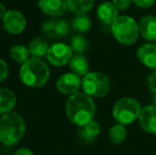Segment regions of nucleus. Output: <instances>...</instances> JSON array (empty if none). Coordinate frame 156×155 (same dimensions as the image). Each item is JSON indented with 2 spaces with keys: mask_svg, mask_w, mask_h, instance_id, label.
I'll use <instances>...</instances> for the list:
<instances>
[{
  "mask_svg": "<svg viewBox=\"0 0 156 155\" xmlns=\"http://www.w3.org/2000/svg\"><path fill=\"white\" fill-rule=\"evenodd\" d=\"M96 105L91 97L85 93H74L66 102V114L70 122L82 126L94 119Z\"/></svg>",
  "mask_w": 156,
  "mask_h": 155,
  "instance_id": "obj_1",
  "label": "nucleus"
},
{
  "mask_svg": "<svg viewBox=\"0 0 156 155\" xmlns=\"http://www.w3.org/2000/svg\"><path fill=\"white\" fill-rule=\"evenodd\" d=\"M26 133V122L23 118L15 112L3 114L0 118V143L13 146L23 137Z\"/></svg>",
  "mask_w": 156,
  "mask_h": 155,
  "instance_id": "obj_2",
  "label": "nucleus"
},
{
  "mask_svg": "<svg viewBox=\"0 0 156 155\" xmlns=\"http://www.w3.org/2000/svg\"><path fill=\"white\" fill-rule=\"evenodd\" d=\"M19 77L25 85L37 88L47 83L50 77V70L48 65L39 58H31L21 65Z\"/></svg>",
  "mask_w": 156,
  "mask_h": 155,
  "instance_id": "obj_3",
  "label": "nucleus"
},
{
  "mask_svg": "<svg viewBox=\"0 0 156 155\" xmlns=\"http://www.w3.org/2000/svg\"><path fill=\"white\" fill-rule=\"evenodd\" d=\"M114 36L120 44L132 45L138 37V25L135 19L129 16H120L112 25Z\"/></svg>",
  "mask_w": 156,
  "mask_h": 155,
  "instance_id": "obj_4",
  "label": "nucleus"
},
{
  "mask_svg": "<svg viewBox=\"0 0 156 155\" xmlns=\"http://www.w3.org/2000/svg\"><path fill=\"white\" fill-rule=\"evenodd\" d=\"M141 113V107L137 100L133 98H122L116 102L113 110L114 118L120 124H129L134 122Z\"/></svg>",
  "mask_w": 156,
  "mask_h": 155,
  "instance_id": "obj_5",
  "label": "nucleus"
},
{
  "mask_svg": "<svg viewBox=\"0 0 156 155\" xmlns=\"http://www.w3.org/2000/svg\"><path fill=\"white\" fill-rule=\"evenodd\" d=\"M84 93L91 98H102L109 90V80L101 72H88L82 81Z\"/></svg>",
  "mask_w": 156,
  "mask_h": 155,
  "instance_id": "obj_6",
  "label": "nucleus"
},
{
  "mask_svg": "<svg viewBox=\"0 0 156 155\" xmlns=\"http://www.w3.org/2000/svg\"><path fill=\"white\" fill-rule=\"evenodd\" d=\"M71 47L64 43H56L50 46L47 52V60L53 66H64L72 58Z\"/></svg>",
  "mask_w": 156,
  "mask_h": 155,
  "instance_id": "obj_7",
  "label": "nucleus"
},
{
  "mask_svg": "<svg viewBox=\"0 0 156 155\" xmlns=\"http://www.w3.org/2000/svg\"><path fill=\"white\" fill-rule=\"evenodd\" d=\"M2 23L4 30L11 34H20L27 25L25 16L16 10L8 11L2 18Z\"/></svg>",
  "mask_w": 156,
  "mask_h": 155,
  "instance_id": "obj_8",
  "label": "nucleus"
},
{
  "mask_svg": "<svg viewBox=\"0 0 156 155\" xmlns=\"http://www.w3.org/2000/svg\"><path fill=\"white\" fill-rule=\"evenodd\" d=\"M43 33L52 39L63 38L69 33V25L67 21L62 19L48 20L43 26Z\"/></svg>",
  "mask_w": 156,
  "mask_h": 155,
  "instance_id": "obj_9",
  "label": "nucleus"
},
{
  "mask_svg": "<svg viewBox=\"0 0 156 155\" xmlns=\"http://www.w3.org/2000/svg\"><path fill=\"white\" fill-rule=\"evenodd\" d=\"M81 86V79L76 73H65L56 81V88L60 93L71 95L78 91Z\"/></svg>",
  "mask_w": 156,
  "mask_h": 155,
  "instance_id": "obj_10",
  "label": "nucleus"
},
{
  "mask_svg": "<svg viewBox=\"0 0 156 155\" xmlns=\"http://www.w3.org/2000/svg\"><path fill=\"white\" fill-rule=\"evenodd\" d=\"M38 5L48 16H61L68 9V0H39Z\"/></svg>",
  "mask_w": 156,
  "mask_h": 155,
  "instance_id": "obj_11",
  "label": "nucleus"
},
{
  "mask_svg": "<svg viewBox=\"0 0 156 155\" xmlns=\"http://www.w3.org/2000/svg\"><path fill=\"white\" fill-rule=\"evenodd\" d=\"M139 123L142 130L151 134H156V105H149L141 110Z\"/></svg>",
  "mask_w": 156,
  "mask_h": 155,
  "instance_id": "obj_12",
  "label": "nucleus"
},
{
  "mask_svg": "<svg viewBox=\"0 0 156 155\" xmlns=\"http://www.w3.org/2000/svg\"><path fill=\"white\" fill-rule=\"evenodd\" d=\"M138 29L144 38L154 41L156 39V17L153 15L144 16L140 19Z\"/></svg>",
  "mask_w": 156,
  "mask_h": 155,
  "instance_id": "obj_13",
  "label": "nucleus"
},
{
  "mask_svg": "<svg viewBox=\"0 0 156 155\" xmlns=\"http://www.w3.org/2000/svg\"><path fill=\"white\" fill-rule=\"evenodd\" d=\"M137 56L147 67L156 68V45L146 44L137 50Z\"/></svg>",
  "mask_w": 156,
  "mask_h": 155,
  "instance_id": "obj_14",
  "label": "nucleus"
},
{
  "mask_svg": "<svg viewBox=\"0 0 156 155\" xmlns=\"http://www.w3.org/2000/svg\"><path fill=\"white\" fill-rule=\"evenodd\" d=\"M97 15L103 23L109 25L118 18V9L112 2H103L99 5Z\"/></svg>",
  "mask_w": 156,
  "mask_h": 155,
  "instance_id": "obj_15",
  "label": "nucleus"
},
{
  "mask_svg": "<svg viewBox=\"0 0 156 155\" xmlns=\"http://www.w3.org/2000/svg\"><path fill=\"white\" fill-rule=\"evenodd\" d=\"M16 106V97L12 90L0 87V114L10 113Z\"/></svg>",
  "mask_w": 156,
  "mask_h": 155,
  "instance_id": "obj_16",
  "label": "nucleus"
},
{
  "mask_svg": "<svg viewBox=\"0 0 156 155\" xmlns=\"http://www.w3.org/2000/svg\"><path fill=\"white\" fill-rule=\"evenodd\" d=\"M101 131L100 124L96 121V120H91V121L87 122L86 124L81 126L80 131H79V136L81 137V139L90 143L94 138L99 135Z\"/></svg>",
  "mask_w": 156,
  "mask_h": 155,
  "instance_id": "obj_17",
  "label": "nucleus"
},
{
  "mask_svg": "<svg viewBox=\"0 0 156 155\" xmlns=\"http://www.w3.org/2000/svg\"><path fill=\"white\" fill-rule=\"evenodd\" d=\"M69 67L73 73L78 76H85L88 73L89 64L87 62L86 58L82 55V54H76V55L72 56V58L69 62Z\"/></svg>",
  "mask_w": 156,
  "mask_h": 155,
  "instance_id": "obj_18",
  "label": "nucleus"
},
{
  "mask_svg": "<svg viewBox=\"0 0 156 155\" xmlns=\"http://www.w3.org/2000/svg\"><path fill=\"white\" fill-rule=\"evenodd\" d=\"M48 49H49V45L47 41L41 37L34 38L29 44V51L34 58H43L47 55Z\"/></svg>",
  "mask_w": 156,
  "mask_h": 155,
  "instance_id": "obj_19",
  "label": "nucleus"
},
{
  "mask_svg": "<svg viewBox=\"0 0 156 155\" xmlns=\"http://www.w3.org/2000/svg\"><path fill=\"white\" fill-rule=\"evenodd\" d=\"M94 0H68V9L76 15H85L91 10Z\"/></svg>",
  "mask_w": 156,
  "mask_h": 155,
  "instance_id": "obj_20",
  "label": "nucleus"
},
{
  "mask_svg": "<svg viewBox=\"0 0 156 155\" xmlns=\"http://www.w3.org/2000/svg\"><path fill=\"white\" fill-rule=\"evenodd\" d=\"M30 51H29V48H26L25 46H21V45H16V46H13L11 48V51H10V56L13 61L17 63V64H25L28 60H29V56H30Z\"/></svg>",
  "mask_w": 156,
  "mask_h": 155,
  "instance_id": "obj_21",
  "label": "nucleus"
},
{
  "mask_svg": "<svg viewBox=\"0 0 156 155\" xmlns=\"http://www.w3.org/2000/svg\"><path fill=\"white\" fill-rule=\"evenodd\" d=\"M126 130L122 124H116V125L112 126L108 133L109 140L115 145H120L125 140L126 138Z\"/></svg>",
  "mask_w": 156,
  "mask_h": 155,
  "instance_id": "obj_22",
  "label": "nucleus"
},
{
  "mask_svg": "<svg viewBox=\"0 0 156 155\" xmlns=\"http://www.w3.org/2000/svg\"><path fill=\"white\" fill-rule=\"evenodd\" d=\"M71 26L76 32L84 33V32H87L91 28V20L86 15H76L72 19Z\"/></svg>",
  "mask_w": 156,
  "mask_h": 155,
  "instance_id": "obj_23",
  "label": "nucleus"
},
{
  "mask_svg": "<svg viewBox=\"0 0 156 155\" xmlns=\"http://www.w3.org/2000/svg\"><path fill=\"white\" fill-rule=\"evenodd\" d=\"M71 49L76 54H82L88 49V43L82 35H74L71 38Z\"/></svg>",
  "mask_w": 156,
  "mask_h": 155,
  "instance_id": "obj_24",
  "label": "nucleus"
},
{
  "mask_svg": "<svg viewBox=\"0 0 156 155\" xmlns=\"http://www.w3.org/2000/svg\"><path fill=\"white\" fill-rule=\"evenodd\" d=\"M9 75V69H8V65L4 62L2 58H0V83L3 82Z\"/></svg>",
  "mask_w": 156,
  "mask_h": 155,
  "instance_id": "obj_25",
  "label": "nucleus"
},
{
  "mask_svg": "<svg viewBox=\"0 0 156 155\" xmlns=\"http://www.w3.org/2000/svg\"><path fill=\"white\" fill-rule=\"evenodd\" d=\"M132 0H113V3L118 10H126L131 4Z\"/></svg>",
  "mask_w": 156,
  "mask_h": 155,
  "instance_id": "obj_26",
  "label": "nucleus"
},
{
  "mask_svg": "<svg viewBox=\"0 0 156 155\" xmlns=\"http://www.w3.org/2000/svg\"><path fill=\"white\" fill-rule=\"evenodd\" d=\"M148 84H149V87H150L151 91H152L154 95H156V70L153 71V72L149 76Z\"/></svg>",
  "mask_w": 156,
  "mask_h": 155,
  "instance_id": "obj_27",
  "label": "nucleus"
},
{
  "mask_svg": "<svg viewBox=\"0 0 156 155\" xmlns=\"http://www.w3.org/2000/svg\"><path fill=\"white\" fill-rule=\"evenodd\" d=\"M135 3V5L139 6V8H149V6L153 5V3L156 0H132Z\"/></svg>",
  "mask_w": 156,
  "mask_h": 155,
  "instance_id": "obj_28",
  "label": "nucleus"
},
{
  "mask_svg": "<svg viewBox=\"0 0 156 155\" xmlns=\"http://www.w3.org/2000/svg\"><path fill=\"white\" fill-rule=\"evenodd\" d=\"M14 155H33V152L30 149H27V148H20L15 152Z\"/></svg>",
  "mask_w": 156,
  "mask_h": 155,
  "instance_id": "obj_29",
  "label": "nucleus"
},
{
  "mask_svg": "<svg viewBox=\"0 0 156 155\" xmlns=\"http://www.w3.org/2000/svg\"><path fill=\"white\" fill-rule=\"evenodd\" d=\"M5 8H4V5L3 4L0 2V19H2L3 18V16H4V14H5Z\"/></svg>",
  "mask_w": 156,
  "mask_h": 155,
  "instance_id": "obj_30",
  "label": "nucleus"
},
{
  "mask_svg": "<svg viewBox=\"0 0 156 155\" xmlns=\"http://www.w3.org/2000/svg\"><path fill=\"white\" fill-rule=\"evenodd\" d=\"M153 100H154V103H155V105H156V95L154 96V99H153Z\"/></svg>",
  "mask_w": 156,
  "mask_h": 155,
  "instance_id": "obj_31",
  "label": "nucleus"
}]
</instances>
